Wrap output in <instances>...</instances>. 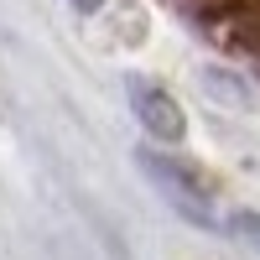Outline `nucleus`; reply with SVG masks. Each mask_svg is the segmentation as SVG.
<instances>
[{"label":"nucleus","instance_id":"2","mask_svg":"<svg viewBox=\"0 0 260 260\" xmlns=\"http://www.w3.org/2000/svg\"><path fill=\"white\" fill-rule=\"evenodd\" d=\"M130 104H136V120L151 130L156 141H182V110H177V99H172L167 89H156V83H146V78H130Z\"/></svg>","mask_w":260,"mask_h":260},{"label":"nucleus","instance_id":"3","mask_svg":"<svg viewBox=\"0 0 260 260\" xmlns=\"http://www.w3.org/2000/svg\"><path fill=\"white\" fill-rule=\"evenodd\" d=\"M229 234H234V240H245L250 250H260V213H250V208L229 213Z\"/></svg>","mask_w":260,"mask_h":260},{"label":"nucleus","instance_id":"4","mask_svg":"<svg viewBox=\"0 0 260 260\" xmlns=\"http://www.w3.org/2000/svg\"><path fill=\"white\" fill-rule=\"evenodd\" d=\"M73 6H78V11H99L104 0H73Z\"/></svg>","mask_w":260,"mask_h":260},{"label":"nucleus","instance_id":"1","mask_svg":"<svg viewBox=\"0 0 260 260\" xmlns=\"http://www.w3.org/2000/svg\"><path fill=\"white\" fill-rule=\"evenodd\" d=\"M141 172L156 182V192L182 213V219L213 224V187H208V177L198 167H187L177 156H161V151H141Z\"/></svg>","mask_w":260,"mask_h":260}]
</instances>
